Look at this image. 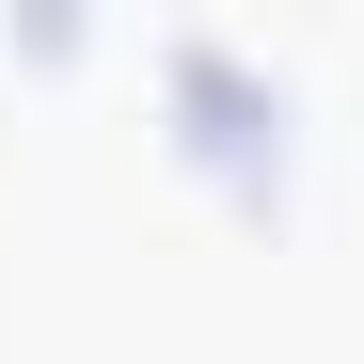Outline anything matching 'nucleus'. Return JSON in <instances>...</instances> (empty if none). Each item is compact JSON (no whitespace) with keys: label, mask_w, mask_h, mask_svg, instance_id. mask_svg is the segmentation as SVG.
<instances>
[{"label":"nucleus","mask_w":364,"mask_h":364,"mask_svg":"<svg viewBox=\"0 0 364 364\" xmlns=\"http://www.w3.org/2000/svg\"><path fill=\"white\" fill-rule=\"evenodd\" d=\"M174 95L206 111V159H222V174H254V159H269V95L237 80V64H191V80H174Z\"/></svg>","instance_id":"obj_1"},{"label":"nucleus","mask_w":364,"mask_h":364,"mask_svg":"<svg viewBox=\"0 0 364 364\" xmlns=\"http://www.w3.org/2000/svg\"><path fill=\"white\" fill-rule=\"evenodd\" d=\"M16 32H32V48H80V0H32Z\"/></svg>","instance_id":"obj_2"}]
</instances>
